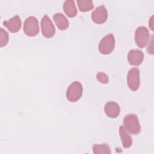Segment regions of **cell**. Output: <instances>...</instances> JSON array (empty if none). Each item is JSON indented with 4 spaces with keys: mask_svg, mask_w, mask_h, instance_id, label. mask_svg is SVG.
Here are the masks:
<instances>
[{
    "mask_svg": "<svg viewBox=\"0 0 154 154\" xmlns=\"http://www.w3.org/2000/svg\"><path fill=\"white\" fill-rule=\"evenodd\" d=\"M3 24L8 28L10 31L12 32H16L18 31L20 28L21 21L20 17L16 15L10 18L9 20L4 21Z\"/></svg>",
    "mask_w": 154,
    "mask_h": 154,
    "instance_id": "9c48e42d",
    "label": "cell"
},
{
    "mask_svg": "<svg viewBox=\"0 0 154 154\" xmlns=\"http://www.w3.org/2000/svg\"><path fill=\"white\" fill-rule=\"evenodd\" d=\"M143 53L142 51L137 49H133L129 52L128 60L130 64L132 65H139L143 60Z\"/></svg>",
    "mask_w": 154,
    "mask_h": 154,
    "instance_id": "30bf717a",
    "label": "cell"
},
{
    "mask_svg": "<svg viewBox=\"0 0 154 154\" xmlns=\"http://www.w3.org/2000/svg\"><path fill=\"white\" fill-rule=\"evenodd\" d=\"M82 93V87L81 84L78 81H74L68 87L66 96L69 100L76 102L81 97Z\"/></svg>",
    "mask_w": 154,
    "mask_h": 154,
    "instance_id": "7a4b0ae2",
    "label": "cell"
},
{
    "mask_svg": "<svg viewBox=\"0 0 154 154\" xmlns=\"http://www.w3.org/2000/svg\"><path fill=\"white\" fill-rule=\"evenodd\" d=\"M123 124L126 129L133 134H137L140 131V125L135 114L126 115L123 119Z\"/></svg>",
    "mask_w": 154,
    "mask_h": 154,
    "instance_id": "6da1fadb",
    "label": "cell"
},
{
    "mask_svg": "<svg viewBox=\"0 0 154 154\" xmlns=\"http://www.w3.org/2000/svg\"><path fill=\"white\" fill-rule=\"evenodd\" d=\"M140 72L138 68H132L128 73L127 81L129 87L132 90H137L140 85Z\"/></svg>",
    "mask_w": 154,
    "mask_h": 154,
    "instance_id": "8992f818",
    "label": "cell"
},
{
    "mask_svg": "<svg viewBox=\"0 0 154 154\" xmlns=\"http://www.w3.org/2000/svg\"><path fill=\"white\" fill-rule=\"evenodd\" d=\"M115 40L112 34H109L103 37L99 45V50L103 54L110 53L114 48Z\"/></svg>",
    "mask_w": 154,
    "mask_h": 154,
    "instance_id": "3957f363",
    "label": "cell"
},
{
    "mask_svg": "<svg viewBox=\"0 0 154 154\" xmlns=\"http://www.w3.org/2000/svg\"><path fill=\"white\" fill-rule=\"evenodd\" d=\"M104 109L106 114L108 117L112 118L117 117L120 111L119 105L115 102L112 101L107 102L105 106Z\"/></svg>",
    "mask_w": 154,
    "mask_h": 154,
    "instance_id": "8fae6325",
    "label": "cell"
},
{
    "mask_svg": "<svg viewBox=\"0 0 154 154\" xmlns=\"http://www.w3.org/2000/svg\"><path fill=\"white\" fill-rule=\"evenodd\" d=\"M41 26L43 35L48 38L52 37L55 32V27L50 18L45 15L41 20Z\"/></svg>",
    "mask_w": 154,
    "mask_h": 154,
    "instance_id": "52a82bcc",
    "label": "cell"
},
{
    "mask_svg": "<svg viewBox=\"0 0 154 154\" xmlns=\"http://www.w3.org/2000/svg\"><path fill=\"white\" fill-rule=\"evenodd\" d=\"M120 136L122 138L123 146L124 147H129L132 144V138L129 134V132L123 126H121L119 128Z\"/></svg>",
    "mask_w": 154,
    "mask_h": 154,
    "instance_id": "5bb4252c",
    "label": "cell"
},
{
    "mask_svg": "<svg viewBox=\"0 0 154 154\" xmlns=\"http://www.w3.org/2000/svg\"><path fill=\"white\" fill-rule=\"evenodd\" d=\"M8 40V35L7 32L2 28H0V46H5Z\"/></svg>",
    "mask_w": 154,
    "mask_h": 154,
    "instance_id": "e0dca14e",
    "label": "cell"
},
{
    "mask_svg": "<svg viewBox=\"0 0 154 154\" xmlns=\"http://www.w3.org/2000/svg\"><path fill=\"white\" fill-rule=\"evenodd\" d=\"M23 31L25 34L29 36H34L39 31L37 19L34 16H29L26 18L24 22Z\"/></svg>",
    "mask_w": 154,
    "mask_h": 154,
    "instance_id": "277c9868",
    "label": "cell"
},
{
    "mask_svg": "<svg viewBox=\"0 0 154 154\" xmlns=\"http://www.w3.org/2000/svg\"><path fill=\"white\" fill-rule=\"evenodd\" d=\"M93 149L94 153H109L111 152L109 146L106 144H94Z\"/></svg>",
    "mask_w": 154,
    "mask_h": 154,
    "instance_id": "2e32d148",
    "label": "cell"
},
{
    "mask_svg": "<svg viewBox=\"0 0 154 154\" xmlns=\"http://www.w3.org/2000/svg\"><path fill=\"white\" fill-rule=\"evenodd\" d=\"M149 31L146 27L139 26L137 28L135 33V40L139 47H144L149 42Z\"/></svg>",
    "mask_w": 154,
    "mask_h": 154,
    "instance_id": "5b68a950",
    "label": "cell"
},
{
    "mask_svg": "<svg viewBox=\"0 0 154 154\" xmlns=\"http://www.w3.org/2000/svg\"><path fill=\"white\" fill-rule=\"evenodd\" d=\"M77 3L79 10L82 11H89L94 7L93 1L91 0H78Z\"/></svg>",
    "mask_w": 154,
    "mask_h": 154,
    "instance_id": "9a60e30c",
    "label": "cell"
},
{
    "mask_svg": "<svg viewBox=\"0 0 154 154\" xmlns=\"http://www.w3.org/2000/svg\"><path fill=\"white\" fill-rule=\"evenodd\" d=\"M54 20L58 26L61 30L66 29L69 26V21L66 17L61 13H55L53 16Z\"/></svg>",
    "mask_w": 154,
    "mask_h": 154,
    "instance_id": "7c38bea8",
    "label": "cell"
},
{
    "mask_svg": "<svg viewBox=\"0 0 154 154\" xmlns=\"http://www.w3.org/2000/svg\"><path fill=\"white\" fill-rule=\"evenodd\" d=\"M108 13L103 5L97 7L92 13L91 18L96 23H102L106 20Z\"/></svg>",
    "mask_w": 154,
    "mask_h": 154,
    "instance_id": "ba28073f",
    "label": "cell"
},
{
    "mask_svg": "<svg viewBox=\"0 0 154 154\" xmlns=\"http://www.w3.org/2000/svg\"><path fill=\"white\" fill-rule=\"evenodd\" d=\"M63 9L66 14L70 17L75 16L77 13V10L73 0H66L63 4Z\"/></svg>",
    "mask_w": 154,
    "mask_h": 154,
    "instance_id": "4fadbf2b",
    "label": "cell"
},
{
    "mask_svg": "<svg viewBox=\"0 0 154 154\" xmlns=\"http://www.w3.org/2000/svg\"><path fill=\"white\" fill-rule=\"evenodd\" d=\"M97 78L102 83H107L108 81V76L103 72L98 73L97 75Z\"/></svg>",
    "mask_w": 154,
    "mask_h": 154,
    "instance_id": "ac0fdd59",
    "label": "cell"
}]
</instances>
